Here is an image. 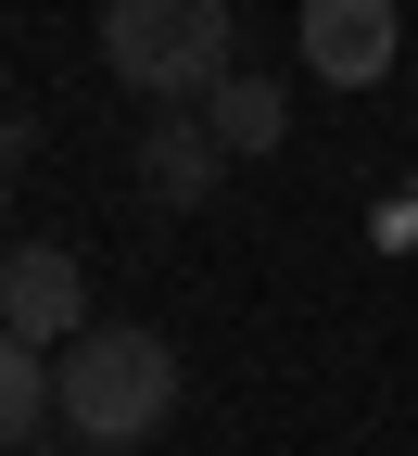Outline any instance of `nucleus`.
<instances>
[{"label": "nucleus", "mask_w": 418, "mask_h": 456, "mask_svg": "<svg viewBox=\"0 0 418 456\" xmlns=\"http://www.w3.org/2000/svg\"><path fill=\"white\" fill-rule=\"evenodd\" d=\"M51 419L77 444H114V456H152V431L177 419V342L165 330H89L51 355Z\"/></svg>", "instance_id": "obj_1"}, {"label": "nucleus", "mask_w": 418, "mask_h": 456, "mask_svg": "<svg viewBox=\"0 0 418 456\" xmlns=\"http://www.w3.org/2000/svg\"><path fill=\"white\" fill-rule=\"evenodd\" d=\"M102 64L127 77L152 114H203L228 77H242L216 0H114V13H102Z\"/></svg>", "instance_id": "obj_2"}, {"label": "nucleus", "mask_w": 418, "mask_h": 456, "mask_svg": "<svg viewBox=\"0 0 418 456\" xmlns=\"http://www.w3.org/2000/svg\"><path fill=\"white\" fill-rule=\"evenodd\" d=\"M89 266L64 241H26V254H0V342H26V355H64V342H89Z\"/></svg>", "instance_id": "obj_3"}, {"label": "nucleus", "mask_w": 418, "mask_h": 456, "mask_svg": "<svg viewBox=\"0 0 418 456\" xmlns=\"http://www.w3.org/2000/svg\"><path fill=\"white\" fill-rule=\"evenodd\" d=\"M393 51H406V13H393V0H305V64L330 89H381Z\"/></svg>", "instance_id": "obj_4"}, {"label": "nucleus", "mask_w": 418, "mask_h": 456, "mask_svg": "<svg viewBox=\"0 0 418 456\" xmlns=\"http://www.w3.org/2000/svg\"><path fill=\"white\" fill-rule=\"evenodd\" d=\"M216 178H228V152H216L203 114H152V127H140V191L152 203L191 216V203H216Z\"/></svg>", "instance_id": "obj_5"}, {"label": "nucleus", "mask_w": 418, "mask_h": 456, "mask_svg": "<svg viewBox=\"0 0 418 456\" xmlns=\"http://www.w3.org/2000/svg\"><path fill=\"white\" fill-rule=\"evenodd\" d=\"M203 127H216V152H228V165H254V152H279L291 102H279V77H254V64H242V77H228V89L203 102Z\"/></svg>", "instance_id": "obj_6"}, {"label": "nucleus", "mask_w": 418, "mask_h": 456, "mask_svg": "<svg viewBox=\"0 0 418 456\" xmlns=\"http://www.w3.org/2000/svg\"><path fill=\"white\" fill-rule=\"evenodd\" d=\"M38 419H51V355L0 342V444H38Z\"/></svg>", "instance_id": "obj_7"}, {"label": "nucleus", "mask_w": 418, "mask_h": 456, "mask_svg": "<svg viewBox=\"0 0 418 456\" xmlns=\"http://www.w3.org/2000/svg\"><path fill=\"white\" fill-rule=\"evenodd\" d=\"M64 456H114V444H64Z\"/></svg>", "instance_id": "obj_8"}, {"label": "nucleus", "mask_w": 418, "mask_h": 456, "mask_svg": "<svg viewBox=\"0 0 418 456\" xmlns=\"http://www.w3.org/2000/svg\"><path fill=\"white\" fill-rule=\"evenodd\" d=\"M0 216H13V178H0Z\"/></svg>", "instance_id": "obj_9"}]
</instances>
